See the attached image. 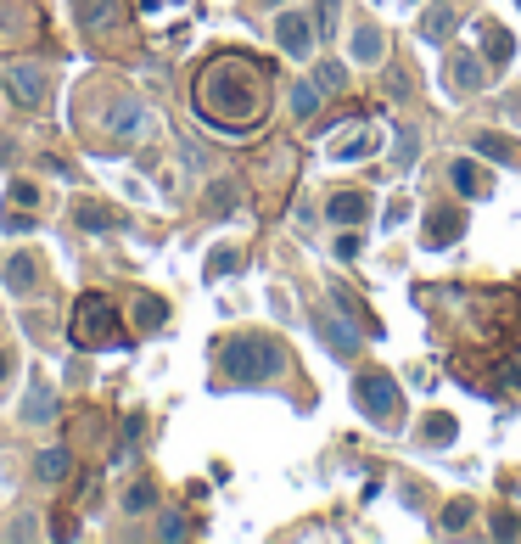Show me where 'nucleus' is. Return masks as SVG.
I'll return each mask as SVG.
<instances>
[{"mask_svg": "<svg viewBox=\"0 0 521 544\" xmlns=\"http://www.w3.org/2000/svg\"><path fill=\"white\" fill-rule=\"evenodd\" d=\"M197 113L219 129H253L264 118V73L247 57H213L197 73Z\"/></svg>", "mask_w": 521, "mask_h": 544, "instance_id": "obj_1", "label": "nucleus"}, {"mask_svg": "<svg viewBox=\"0 0 521 544\" xmlns=\"http://www.w3.org/2000/svg\"><path fill=\"white\" fill-rule=\"evenodd\" d=\"M219 371H225L230 387H258L269 376L286 371V348L264 331H247V337H230L225 354H219Z\"/></svg>", "mask_w": 521, "mask_h": 544, "instance_id": "obj_2", "label": "nucleus"}, {"mask_svg": "<svg viewBox=\"0 0 521 544\" xmlns=\"http://www.w3.org/2000/svg\"><path fill=\"white\" fill-rule=\"evenodd\" d=\"M68 337L79 348H118V343H124V320H118L113 298H107V292H85V298L73 303Z\"/></svg>", "mask_w": 521, "mask_h": 544, "instance_id": "obj_3", "label": "nucleus"}, {"mask_svg": "<svg viewBox=\"0 0 521 544\" xmlns=\"http://www.w3.org/2000/svg\"><path fill=\"white\" fill-rule=\"evenodd\" d=\"M353 404H359L370 421H387V416H398V387L387 382V376H359V382H353Z\"/></svg>", "mask_w": 521, "mask_h": 544, "instance_id": "obj_4", "label": "nucleus"}, {"mask_svg": "<svg viewBox=\"0 0 521 544\" xmlns=\"http://www.w3.org/2000/svg\"><path fill=\"white\" fill-rule=\"evenodd\" d=\"M6 90H12L17 96V107H45V68L40 62H12V68H6Z\"/></svg>", "mask_w": 521, "mask_h": 544, "instance_id": "obj_5", "label": "nucleus"}, {"mask_svg": "<svg viewBox=\"0 0 521 544\" xmlns=\"http://www.w3.org/2000/svg\"><path fill=\"white\" fill-rule=\"evenodd\" d=\"M275 40H281V51L286 57H309L314 51V17H303V12H281L275 17Z\"/></svg>", "mask_w": 521, "mask_h": 544, "instance_id": "obj_6", "label": "nucleus"}, {"mask_svg": "<svg viewBox=\"0 0 521 544\" xmlns=\"http://www.w3.org/2000/svg\"><path fill=\"white\" fill-rule=\"evenodd\" d=\"M40 281H45V264L29 253V247L6 258V292H17V298H34V292H40Z\"/></svg>", "mask_w": 521, "mask_h": 544, "instance_id": "obj_7", "label": "nucleus"}, {"mask_svg": "<svg viewBox=\"0 0 521 544\" xmlns=\"http://www.w3.org/2000/svg\"><path fill=\"white\" fill-rule=\"evenodd\" d=\"M73 12H79V23H85V34H113L118 23H124V17H129V6H124V0H79Z\"/></svg>", "mask_w": 521, "mask_h": 544, "instance_id": "obj_8", "label": "nucleus"}, {"mask_svg": "<svg viewBox=\"0 0 521 544\" xmlns=\"http://www.w3.org/2000/svg\"><path fill=\"white\" fill-rule=\"evenodd\" d=\"M29 34H34L29 6H23V0H0V51L17 45V40H29Z\"/></svg>", "mask_w": 521, "mask_h": 544, "instance_id": "obj_9", "label": "nucleus"}, {"mask_svg": "<svg viewBox=\"0 0 521 544\" xmlns=\"http://www.w3.org/2000/svg\"><path fill=\"white\" fill-rule=\"evenodd\" d=\"M314 331L325 337V348H331V354H342V359L359 354V331H353L348 320H331V315L320 309V315H314Z\"/></svg>", "mask_w": 521, "mask_h": 544, "instance_id": "obj_10", "label": "nucleus"}, {"mask_svg": "<svg viewBox=\"0 0 521 544\" xmlns=\"http://www.w3.org/2000/svg\"><path fill=\"white\" fill-rule=\"evenodd\" d=\"M57 416V393H51V382L45 376H34L29 382V399H23V421L29 427H40V421H51Z\"/></svg>", "mask_w": 521, "mask_h": 544, "instance_id": "obj_11", "label": "nucleus"}, {"mask_svg": "<svg viewBox=\"0 0 521 544\" xmlns=\"http://www.w3.org/2000/svg\"><path fill=\"white\" fill-rule=\"evenodd\" d=\"M449 34H454V6H449V0H432L426 17H421V40L426 45H443Z\"/></svg>", "mask_w": 521, "mask_h": 544, "instance_id": "obj_12", "label": "nucleus"}, {"mask_svg": "<svg viewBox=\"0 0 521 544\" xmlns=\"http://www.w3.org/2000/svg\"><path fill=\"white\" fill-rule=\"evenodd\" d=\"M365 214H370V202L359 197V191H337V197L325 202V219H331V225H359Z\"/></svg>", "mask_w": 521, "mask_h": 544, "instance_id": "obj_13", "label": "nucleus"}, {"mask_svg": "<svg viewBox=\"0 0 521 544\" xmlns=\"http://www.w3.org/2000/svg\"><path fill=\"white\" fill-rule=\"evenodd\" d=\"M471 146H477L482 158H493V163H521V141H505V135H493V129H477Z\"/></svg>", "mask_w": 521, "mask_h": 544, "instance_id": "obj_14", "label": "nucleus"}, {"mask_svg": "<svg viewBox=\"0 0 521 544\" xmlns=\"http://www.w3.org/2000/svg\"><path fill=\"white\" fill-rule=\"evenodd\" d=\"M107 129H113L118 141L141 135V129H146V107H141V101H118V107H113V118H107Z\"/></svg>", "mask_w": 521, "mask_h": 544, "instance_id": "obj_15", "label": "nucleus"}, {"mask_svg": "<svg viewBox=\"0 0 521 544\" xmlns=\"http://www.w3.org/2000/svg\"><path fill=\"white\" fill-rule=\"evenodd\" d=\"M73 472V455L68 449H40V460H34V477H40V483H62V477Z\"/></svg>", "mask_w": 521, "mask_h": 544, "instance_id": "obj_16", "label": "nucleus"}, {"mask_svg": "<svg viewBox=\"0 0 521 544\" xmlns=\"http://www.w3.org/2000/svg\"><path fill=\"white\" fill-rule=\"evenodd\" d=\"M460 230H465V219L454 214V208H443V214L426 219V247H449L454 236H460Z\"/></svg>", "mask_w": 521, "mask_h": 544, "instance_id": "obj_17", "label": "nucleus"}, {"mask_svg": "<svg viewBox=\"0 0 521 544\" xmlns=\"http://www.w3.org/2000/svg\"><path fill=\"white\" fill-rule=\"evenodd\" d=\"M387 57V34L381 29H359L353 34V62H381Z\"/></svg>", "mask_w": 521, "mask_h": 544, "instance_id": "obj_18", "label": "nucleus"}, {"mask_svg": "<svg viewBox=\"0 0 521 544\" xmlns=\"http://www.w3.org/2000/svg\"><path fill=\"white\" fill-rule=\"evenodd\" d=\"M449 68H454V90H482V85H488V73H482V62H477V57H465V51L449 62Z\"/></svg>", "mask_w": 521, "mask_h": 544, "instance_id": "obj_19", "label": "nucleus"}, {"mask_svg": "<svg viewBox=\"0 0 521 544\" xmlns=\"http://www.w3.org/2000/svg\"><path fill=\"white\" fill-rule=\"evenodd\" d=\"M415 444H432V449H443V444H454V416H432V421H421V432H415Z\"/></svg>", "mask_w": 521, "mask_h": 544, "instance_id": "obj_20", "label": "nucleus"}, {"mask_svg": "<svg viewBox=\"0 0 521 544\" xmlns=\"http://www.w3.org/2000/svg\"><path fill=\"white\" fill-rule=\"evenodd\" d=\"M163 320H169V303L163 298H135V326L141 331H157Z\"/></svg>", "mask_w": 521, "mask_h": 544, "instance_id": "obj_21", "label": "nucleus"}, {"mask_svg": "<svg viewBox=\"0 0 521 544\" xmlns=\"http://www.w3.org/2000/svg\"><path fill=\"white\" fill-rule=\"evenodd\" d=\"M370 152H376V135H353V141L331 146V158L337 163H359V158H370Z\"/></svg>", "mask_w": 521, "mask_h": 544, "instance_id": "obj_22", "label": "nucleus"}, {"mask_svg": "<svg viewBox=\"0 0 521 544\" xmlns=\"http://www.w3.org/2000/svg\"><path fill=\"white\" fill-rule=\"evenodd\" d=\"M449 180H454V191H460V197H482V191H488V186H482V174L471 169V163H454Z\"/></svg>", "mask_w": 521, "mask_h": 544, "instance_id": "obj_23", "label": "nucleus"}, {"mask_svg": "<svg viewBox=\"0 0 521 544\" xmlns=\"http://www.w3.org/2000/svg\"><path fill=\"white\" fill-rule=\"evenodd\" d=\"M236 202H241V186H236V180H219V186L208 191V208H213V214H230Z\"/></svg>", "mask_w": 521, "mask_h": 544, "instance_id": "obj_24", "label": "nucleus"}, {"mask_svg": "<svg viewBox=\"0 0 521 544\" xmlns=\"http://www.w3.org/2000/svg\"><path fill=\"white\" fill-rule=\"evenodd\" d=\"M342 0H314V34H337Z\"/></svg>", "mask_w": 521, "mask_h": 544, "instance_id": "obj_25", "label": "nucleus"}, {"mask_svg": "<svg viewBox=\"0 0 521 544\" xmlns=\"http://www.w3.org/2000/svg\"><path fill=\"white\" fill-rule=\"evenodd\" d=\"M314 107H320V85H292V113L314 118Z\"/></svg>", "mask_w": 521, "mask_h": 544, "instance_id": "obj_26", "label": "nucleus"}, {"mask_svg": "<svg viewBox=\"0 0 521 544\" xmlns=\"http://www.w3.org/2000/svg\"><path fill=\"white\" fill-rule=\"evenodd\" d=\"M152 505H157V488H152V483H135V488L124 494V511H129V516H135V511H152Z\"/></svg>", "mask_w": 521, "mask_h": 544, "instance_id": "obj_27", "label": "nucleus"}, {"mask_svg": "<svg viewBox=\"0 0 521 544\" xmlns=\"http://www.w3.org/2000/svg\"><path fill=\"white\" fill-rule=\"evenodd\" d=\"M79 225H85V230H113L118 219L107 214V208H96V202H85V208H79Z\"/></svg>", "mask_w": 521, "mask_h": 544, "instance_id": "obj_28", "label": "nucleus"}, {"mask_svg": "<svg viewBox=\"0 0 521 544\" xmlns=\"http://www.w3.org/2000/svg\"><path fill=\"white\" fill-rule=\"evenodd\" d=\"M314 79H320V90H342V85H348V68H342V62H320Z\"/></svg>", "mask_w": 521, "mask_h": 544, "instance_id": "obj_29", "label": "nucleus"}, {"mask_svg": "<svg viewBox=\"0 0 521 544\" xmlns=\"http://www.w3.org/2000/svg\"><path fill=\"white\" fill-rule=\"evenodd\" d=\"M482 45H488V62H505L510 57V34L505 29H488V34H482Z\"/></svg>", "mask_w": 521, "mask_h": 544, "instance_id": "obj_30", "label": "nucleus"}, {"mask_svg": "<svg viewBox=\"0 0 521 544\" xmlns=\"http://www.w3.org/2000/svg\"><path fill=\"white\" fill-rule=\"evenodd\" d=\"M6 202H17V208H40V186H29V180H17V186L6 191Z\"/></svg>", "mask_w": 521, "mask_h": 544, "instance_id": "obj_31", "label": "nucleus"}, {"mask_svg": "<svg viewBox=\"0 0 521 544\" xmlns=\"http://www.w3.org/2000/svg\"><path fill=\"white\" fill-rule=\"evenodd\" d=\"M230 270H241V253H213L208 258V281H219V275H230Z\"/></svg>", "mask_w": 521, "mask_h": 544, "instance_id": "obj_32", "label": "nucleus"}, {"mask_svg": "<svg viewBox=\"0 0 521 544\" xmlns=\"http://www.w3.org/2000/svg\"><path fill=\"white\" fill-rule=\"evenodd\" d=\"M415 146H421V135H415V129H398V158L393 163H404L409 169V163H415Z\"/></svg>", "mask_w": 521, "mask_h": 544, "instance_id": "obj_33", "label": "nucleus"}, {"mask_svg": "<svg viewBox=\"0 0 521 544\" xmlns=\"http://www.w3.org/2000/svg\"><path fill=\"white\" fill-rule=\"evenodd\" d=\"M359 247H365L359 242V230H342L337 236V258H359Z\"/></svg>", "mask_w": 521, "mask_h": 544, "instance_id": "obj_34", "label": "nucleus"}, {"mask_svg": "<svg viewBox=\"0 0 521 544\" xmlns=\"http://www.w3.org/2000/svg\"><path fill=\"white\" fill-rule=\"evenodd\" d=\"M465 516H471V505H465V500H460V505H449V516H443V528H449V533H460V528H465Z\"/></svg>", "mask_w": 521, "mask_h": 544, "instance_id": "obj_35", "label": "nucleus"}, {"mask_svg": "<svg viewBox=\"0 0 521 544\" xmlns=\"http://www.w3.org/2000/svg\"><path fill=\"white\" fill-rule=\"evenodd\" d=\"M17 365H12V354H6V348H0V382H6V376H12Z\"/></svg>", "mask_w": 521, "mask_h": 544, "instance_id": "obj_36", "label": "nucleus"}, {"mask_svg": "<svg viewBox=\"0 0 521 544\" xmlns=\"http://www.w3.org/2000/svg\"><path fill=\"white\" fill-rule=\"evenodd\" d=\"M264 6H281V0H264Z\"/></svg>", "mask_w": 521, "mask_h": 544, "instance_id": "obj_37", "label": "nucleus"}]
</instances>
